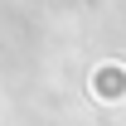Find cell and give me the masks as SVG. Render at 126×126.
<instances>
[{
	"instance_id": "1",
	"label": "cell",
	"mask_w": 126,
	"mask_h": 126,
	"mask_svg": "<svg viewBox=\"0 0 126 126\" xmlns=\"http://www.w3.org/2000/svg\"><path fill=\"white\" fill-rule=\"evenodd\" d=\"M92 87L102 97H121V87H126V82H121V68H107L102 78H92Z\"/></svg>"
}]
</instances>
